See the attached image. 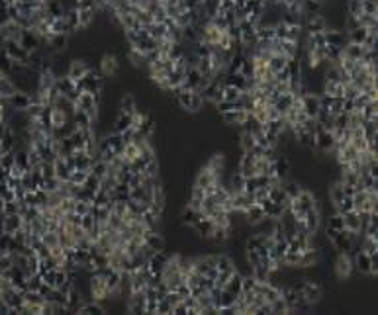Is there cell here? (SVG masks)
<instances>
[{"label": "cell", "instance_id": "cell-9", "mask_svg": "<svg viewBox=\"0 0 378 315\" xmlns=\"http://www.w3.org/2000/svg\"><path fill=\"white\" fill-rule=\"evenodd\" d=\"M77 84H79V88L83 92H90V94L98 96L100 88H102V74L94 73V71H88L81 81H77Z\"/></svg>", "mask_w": 378, "mask_h": 315}, {"label": "cell", "instance_id": "cell-3", "mask_svg": "<svg viewBox=\"0 0 378 315\" xmlns=\"http://www.w3.org/2000/svg\"><path fill=\"white\" fill-rule=\"evenodd\" d=\"M14 313H51V300H47L35 290H26L20 298V304L16 305Z\"/></svg>", "mask_w": 378, "mask_h": 315}, {"label": "cell", "instance_id": "cell-13", "mask_svg": "<svg viewBox=\"0 0 378 315\" xmlns=\"http://www.w3.org/2000/svg\"><path fill=\"white\" fill-rule=\"evenodd\" d=\"M32 102H33V98L30 94H26V92H16L12 98L6 100V106H10V108L18 110V112H26Z\"/></svg>", "mask_w": 378, "mask_h": 315}, {"label": "cell", "instance_id": "cell-10", "mask_svg": "<svg viewBox=\"0 0 378 315\" xmlns=\"http://www.w3.org/2000/svg\"><path fill=\"white\" fill-rule=\"evenodd\" d=\"M353 264L358 272L376 274V254H367V252L358 251L353 259Z\"/></svg>", "mask_w": 378, "mask_h": 315}, {"label": "cell", "instance_id": "cell-1", "mask_svg": "<svg viewBox=\"0 0 378 315\" xmlns=\"http://www.w3.org/2000/svg\"><path fill=\"white\" fill-rule=\"evenodd\" d=\"M157 288L167 294V292H175L179 290V286L184 284V257L180 254H167L165 261L159 268L157 276Z\"/></svg>", "mask_w": 378, "mask_h": 315}, {"label": "cell", "instance_id": "cell-14", "mask_svg": "<svg viewBox=\"0 0 378 315\" xmlns=\"http://www.w3.org/2000/svg\"><path fill=\"white\" fill-rule=\"evenodd\" d=\"M296 290H300V294H302V298H304L306 304H315L319 298H322V290H319V286H315V284L312 282H306L302 284L300 288H296Z\"/></svg>", "mask_w": 378, "mask_h": 315}, {"label": "cell", "instance_id": "cell-20", "mask_svg": "<svg viewBox=\"0 0 378 315\" xmlns=\"http://www.w3.org/2000/svg\"><path fill=\"white\" fill-rule=\"evenodd\" d=\"M324 96H329V98H343V84H341V81H326Z\"/></svg>", "mask_w": 378, "mask_h": 315}, {"label": "cell", "instance_id": "cell-16", "mask_svg": "<svg viewBox=\"0 0 378 315\" xmlns=\"http://www.w3.org/2000/svg\"><path fill=\"white\" fill-rule=\"evenodd\" d=\"M241 96H243L241 88L231 86V84H225V83L221 84V100H225V102H237V100H241Z\"/></svg>", "mask_w": 378, "mask_h": 315}, {"label": "cell", "instance_id": "cell-12", "mask_svg": "<svg viewBox=\"0 0 378 315\" xmlns=\"http://www.w3.org/2000/svg\"><path fill=\"white\" fill-rule=\"evenodd\" d=\"M221 117L231 124V126H247L251 124V117H249V112L243 110V108H235V110H230V112H223Z\"/></svg>", "mask_w": 378, "mask_h": 315}, {"label": "cell", "instance_id": "cell-27", "mask_svg": "<svg viewBox=\"0 0 378 315\" xmlns=\"http://www.w3.org/2000/svg\"><path fill=\"white\" fill-rule=\"evenodd\" d=\"M308 30H310V32H314V33L326 32V30H327L326 22L322 20L319 16H314V18H310V22H308Z\"/></svg>", "mask_w": 378, "mask_h": 315}, {"label": "cell", "instance_id": "cell-32", "mask_svg": "<svg viewBox=\"0 0 378 315\" xmlns=\"http://www.w3.org/2000/svg\"><path fill=\"white\" fill-rule=\"evenodd\" d=\"M157 2H161L163 6H167V0H157Z\"/></svg>", "mask_w": 378, "mask_h": 315}, {"label": "cell", "instance_id": "cell-18", "mask_svg": "<svg viewBox=\"0 0 378 315\" xmlns=\"http://www.w3.org/2000/svg\"><path fill=\"white\" fill-rule=\"evenodd\" d=\"M241 147L243 153H251L255 149L259 147V135L257 131H245L241 135Z\"/></svg>", "mask_w": 378, "mask_h": 315}, {"label": "cell", "instance_id": "cell-19", "mask_svg": "<svg viewBox=\"0 0 378 315\" xmlns=\"http://www.w3.org/2000/svg\"><path fill=\"white\" fill-rule=\"evenodd\" d=\"M243 215L247 218V221H249L251 225H259V223H263L264 218H267V215H264V211H263V208H261L259 204H253L251 208L245 211Z\"/></svg>", "mask_w": 378, "mask_h": 315}, {"label": "cell", "instance_id": "cell-15", "mask_svg": "<svg viewBox=\"0 0 378 315\" xmlns=\"http://www.w3.org/2000/svg\"><path fill=\"white\" fill-rule=\"evenodd\" d=\"M118 57L116 55H110V53H106L102 55V59H100V74L102 76H112V74L118 73Z\"/></svg>", "mask_w": 378, "mask_h": 315}, {"label": "cell", "instance_id": "cell-25", "mask_svg": "<svg viewBox=\"0 0 378 315\" xmlns=\"http://www.w3.org/2000/svg\"><path fill=\"white\" fill-rule=\"evenodd\" d=\"M20 45L24 47V49H28V51H35V49H37V45H40V40H37V37H33L30 32H26L24 33V37H22Z\"/></svg>", "mask_w": 378, "mask_h": 315}, {"label": "cell", "instance_id": "cell-29", "mask_svg": "<svg viewBox=\"0 0 378 315\" xmlns=\"http://www.w3.org/2000/svg\"><path fill=\"white\" fill-rule=\"evenodd\" d=\"M327 229H329V231H339V229H343V218H341V213H335L333 218H329V221H327Z\"/></svg>", "mask_w": 378, "mask_h": 315}, {"label": "cell", "instance_id": "cell-23", "mask_svg": "<svg viewBox=\"0 0 378 315\" xmlns=\"http://www.w3.org/2000/svg\"><path fill=\"white\" fill-rule=\"evenodd\" d=\"M55 83H57V76L53 74L51 69H43L42 74H40V88H55Z\"/></svg>", "mask_w": 378, "mask_h": 315}, {"label": "cell", "instance_id": "cell-2", "mask_svg": "<svg viewBox=\"0 0 378 315\" xmlns=\"http://www.w3.org/2000/svg\"><path fill=\"white\" fill-rule=\"evenodd\" d=\"M116 294V290L110 284L108 278V268H100L94 270L90 280H88V296H90V302L94 304H104L106 300H110Z\"/></svg>", "mask_w": 378, "mask_h": 315}, {"label": "cell", "instance_id": "cell-30", "mask_svg": "<svg viewBox=\"0 0 378 315\" xmlns=\"http://www.w3.org/2000/svg\"><path fill=\"white\" fill-rule=\"evenodd\" d=\"M122 112H124V114H129V116L136 112V102H134L131 96H126V98L122 100Z\"/></svg>", "mask_w": 378, "mask_h": 315}, {"label": "cell", "instance_id": "cell-28", "mask_svg": "<svg viewBox=\"0 0 378 315\" xmlns=\"http://www.w3.org/2000/svg\"><path fill=\"white\" fill-rule=\"evenodd\" d=\"M367 35H368L367 28H353V32H351V35H349V40H351L353 43H363V45H365Z\"/></svg>", "mask_w": 378, "mask_h": 315}, {"label": "cell", "instance_id": "cell-7", "mask_svg": "<svg viewBox=\"0 0 378 315\" xmlns=\"http://www.w3.org/2000/svg\"><path fill=\"white\" fill-rule=\"evenodd\" d=\"M96 94H90V92H79L74 96V112H86L88 116L94 120L96 116Z\"/></svg>", "mask_w": 378, "mask_h": 315}, {"label": "cell", "instance_id": "cell-26", "mask_svg": "<svg viewBox=\"0 0 378 315\" xmlns=\"http://www.w3.org/2000/svg\"><path fill=\"white\" fill-rule=\"evenodd\" d=\"M127 127H131V116H129V114H124V112H120L118 122H116V133L126 131Z\"/></svg>", "mask_w": 378, "mask_h": 315}, {"label": "cell", "instance_id": "cell-6", "mask_svg": "<svg viewBox=\"0 0 378 315\" xmlns=\"http://www.w3.org/2000/svg\"><path fill=\"white\" fill-rule=\"evenodd\" d=\"M24 26H22L20 22L16 20H8L6 24H2L0 26V37L4 40V43H20L22 37H24Z\"/></svg>", "mask_w": 378, "mask_h": 315}, {"label": "cell", "instance_id": "cell-8", "mask_svg": "<svg viewBox=\"0 0 378 315\" xmlns=\"http://www.w3.org/2000/svg\"><path fill=\"white\" fill-rule=\"evenodd\" d=\"M353 268H355V264H353V257L349 254V251L339 252L335 259V264H333V270H335L337 278H339V280L349 278L351 272H353Z\"/></svg>", "mask_w": 378, "mask_h": 315}, {"label": "cell", "instance_id": "cell-22", "mask_svg": "<svg viewBox=\"0 0 378 315\" xmlns=\"http://www.w3.org/2000/svg\"><path fill=\"white\" fill-rule=\"evenodd\" d=\"M96 12L92 8H77V20H79V28H86L90 22L94 20Z\"/></svg>", "mask_w": 378, "mask_h": 315}, {"label": "cell", "instance_id": "cell-11", "mask_svg": "<svg viewBox=\"0 0 378 315\" xmlns=\"http://www.w3.org/2000/svg\"><path fill=\"white\" fill-rule=\"evenodd\" d=\"M4 53L10 57L14 63H22L28 67V61H30V51L28 49H24L20 43H6V47H4Z\"/></svg>", "mask_w": 378, "mask_h": 315}, {"label": "cell", "instance_id": "cell-17", "mask_svg": "<svg viewBox=\"0 0 378 315\" xmlns=\"http://www.w3.org/2000/svg\"><path fill=\"white\" fill-rule=\"evenodd\" d=\"M88 71H90V69L86 67V63H84V61H73V63L69 65V73H67V76H69L71 81H74V83H77V81H81V78H83V76L88 73Z\"/></svg>", "mask_w": 378, "mask_h": 315}, {"label": "cell", "instance_id": "cell-31", "mask_svg": "<svg viewBox=\"0 0 378 315\" xmlns=\"http://www.w3.org/2000/svg\"><path fill=\"white\" fill-rule=\"evenodd\" d=\"M329 196H331V202H333V204H337L339 200H341V198H343V196H345V190H343V186H341V182H337L335 186L331 188V192H329Z\"/></svg>", "mask_w": 378, "mask_h": 315}, {"label": "cell", "instance_id": "cell-24", "mask_svg": "<svg viewBox=\"0 0 378 315\" xmlns=\"http://www.w3.org/2000/svg\"><path fill=\"white\" fill-rule=\"evenodd\" d=\"M324 37H326V43L331 45V47H343V33L339 32H324Z\"/></svg>", "mask_w": 378, "mask_h": 315}, {"label": "cell", "instance_id": "cell-5", "mask_svg": "<svg viewBox=\"0 0 378 315\" xmlns=\"http://www.w3.org/2000/svg\"><path fill=\"white\" fill-rule=\"evenodd\" d=\"M173 63H175V59H165V61L151 59V61H147L149 78L163 90H168V78H171V73H173Z\"/></svg>", "mask_w": 378, "mask_h": 315}, {"label": "cell", "instance_id": "cell-21", "mask_svg": "<svg viewBox=\"0 0 378 315\" xmlns=\"http://www.w3.org/2000/svg\"><path fill=\"white\" fill-rule=\"evenodd\" d=\"M18 92V88H16V84L12 83V78H8L6 74L0 78V96L4 98V100H8L12 96Z\"/></svg>", "mask_w": 378, "mask_h": 315}, {"label": "cell", "instance_id": "cell-4", "mask_svg": "<svg viewBox=\"0 0 378 315\" xmlns=\"http://www.w3.org/2000/svg\"><path fill=\"white\" fill-rule=\"evenodd\" d=\"M353 210L357 213H370L376 215V186H365L361 190H355L351 194Z\"/></svg>", "mask_w": 378, "mask_h": 315}]
</instances>
